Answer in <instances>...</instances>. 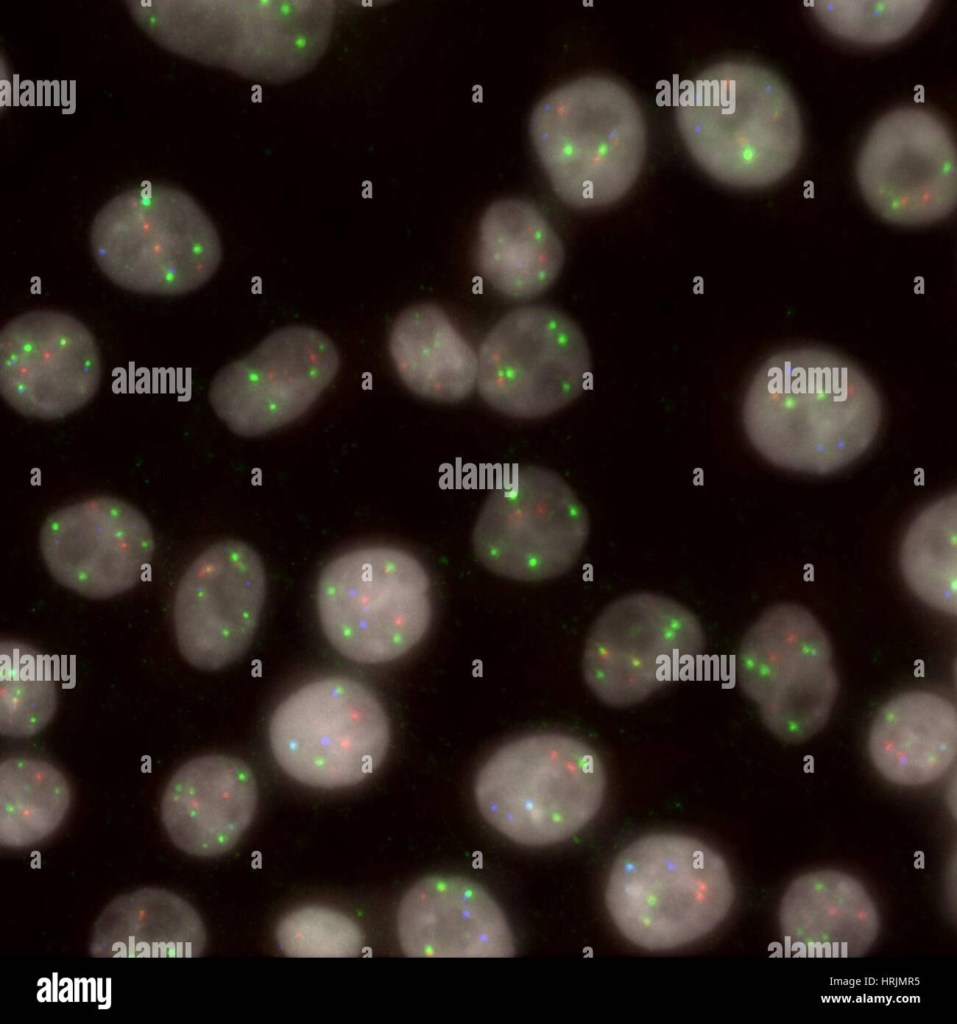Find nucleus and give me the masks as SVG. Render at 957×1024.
I'll return each mask as SVG.
<instances>
[{
  "label": "nucleus",
  "instance_id": "nucleus-1",
  "mask_svg": "<svg viewBox=\"0 0 957 1024\" xmlns=\"http://www.w3.org/2000/svg\"><path fill=\"white\" fill-rule=\"evenodd\" d=\"M743 424L772 464L824 475L859 458L877 435L882 403L871 380L845 358L815 347L780 351L754 375Z\"/></svg>",
  "mask_w": 957,
  "mask_h": 1024
},
{
  "label": "nucleus",
  "instance_id": "nucleus-2",
  "mask_svg": "<svg viewBox=\"0 0 957 1024\" xmlns=\"http://www.w3.org/2000/svg\"><path fill=\"white\" fill-rule=\"evenodd\" d=\"M678 131L697 164L717 181L762 188L797 164L803 145L797 103L768 68L714 64L675 89Z\"/></svg>",
  "mask_w": 957,
  "mask_h": 1024
},
{
  "label": "nucleus",
  "instance_id": "nucleus-3",
  "mask_svg": "<svg viewBox=\"0 0 957 1024\" xmlns=\"http://www.w3.org/2000/svg\"><path fill=\"white\" fill-rule=\"evenodd\" d=\"M143 2L137 19L169 49L252 81L282 84L311 71L334 27L333 1Z\"/></svg>",
  "mask_w": 957,
  "mask_h": 1024
},
{
  "label": "nucleus",
  "instance_id": "nucleus-4",
  "mask_svg": "<svg viewBox=\"0 0 957 1024\" xmlns=\"http://www.w3.org/2000/svg\"><path fill=\"white\" fill-rule=\"evenodd\" d=\"M531 140L561 200L602 207L623 197L646 153L642 110L619 82L584 76L552 90L534 108Z\"/></svg>",
  "mask_w": 957,
  "mask_h": 1024
},
{
  "label": "nucleus",
  "instance_id": "nucleus-5",
  "mask_svg": "<svg viewBox=\"0 0 957 1024\" xmlns=\"http://www.w3.org/2000/svg\"><path fill=\"white\" fill-rule=\"evenodd\" d=\"M735 888L724 858L680 834L642 837L616 858L605 901L620 933L653 951L687 945L728 915Z\"/></svg>",
  "mask_w": 957,
  "mask_h": 1024
},
{
  "label": "nucleus",
  "instance_id": "nucleus-6",
  "mask_svg": "<svg viewBox=\"0 0 957 1024\" xmlns=\"http://www.w3.org/2000/svg\"><path fill=\"white\" fill-rule=\"evenodd\" d=\"M606 772L586 742L560 732L512 740L477 773V806L495 829L529 846L564 841L600 810Z\"/></svg>",
  "mask_w": 957,
  "mask_h": 1024
},
{
  "label": "nucleus",
  "instance_id": "nucleus-7",
  "mask_svg": "<svg viewBox=\"0 0 957 1024\" xmlns=\"http://www.w3.org/2000/svg\"><path fill=\"white\" fill-rule=\"evenodd\" d=\"M90 243L112 282L144 294L195 290L222 258L219 234L199 204L181 189L150 182L117 194L98 211Z\"/></svg>",
  "mask_w": 957,
  "mask_h": 1024
},
{
  "label": "nucleus",
  "instance_id": "nucleus-8",
  "mask_svg": "<svg viewBox=\"0 0 957 1024\" xmlns=\"http://www.w3.org/2000/svg\"><path fill=\"white\" fill-rule=\"evenodd\" d=\"M430 588L426 569L405 550L370 545L345 552L318 579L316 602L324 634L354 662L393 661L428 631Z\"/></svg>",
  "mask_w": 957,
  "mask_h": 1024
},
{
  "label": "nucleus",
  "instance_id": "nucleus-9",
  "mask_svg": "<svg viewBox=\"0 0 957 1024\" xmlns=\"http://www.w3.org/2000/svg\"><path fill=\"white\" fill-rule=\"evenodd\" d=\"M269 743L281 769L315 788L349 787L384 761L390 723L376 695L347 677H326L290 694L269 722Z\"/></svg>",
  "mask_w": 957,
  "mask_h": 1024
},
{
  "label": "nucleus",
  "instance_id": "nucleus-10",
  "mask_svg": "<svg viewBox=\"0 0 957 1024\" xmlns=\"http://www.w3.org/2000/svg\"><path fill=\"white\" fill-rule=\"evenodd\" d=\"M736 673L767 729L790 744L825 726L839 690L825 630L809 610L792 603L770 607L747 630Z\"/></svg>",
  "mask_w": 957,
  "mask_h": 1024
},
{
  "label": "nucleus",
  "instance_id": "nucleus-11",
  "mask_svg": "<svg viewBox=\"0 0 957 1024\" xmlns=\"http://www.w3.org/2000/svg\"><path fill=\"white\" fill-rule=\"evenodd\" d=\"M588 534L587 511L567 482L550 469L522 466L490 490L472 543L477 559L494 574L542 581L577 562Z\"/></svg>",
  "mask_w": 957,
  "mask_h": 1024
},
{
  "label": "nucleus",
  "instance_id": "nucleus-12",
  "mask_svg": "<svg viewBox=\"0 0 957 1024\" xmlns=\"http://www.w3.org/2000/svg\"><path fill=\"white\" fill-rule=\"evenodd\" d=\"M705 642L699 620L680 603L630 594L610 604L591 628L584 678L606 705L628 707L689 676Z\"/></svg>",
  "mask_w": 957,
  "mask_h": 1024
},
{
  "label": "nucleus",
  "instance_id": "nucleus-13",
  "mask_svg": "<svg viewBox=\"0 0 957 1024\" xmlns=\"http://www.w3.org/2000/svg\"><path fill=\"white\" fill-rule=\"evenodd\" d=\"M477 385L484 401L515 418L552 414L575 400L591 379L586 339L566 315L526 306L504 316L478 352Z\"/></svg>",
  "mask_w": 957,
  "mask_h": 1024
},
{
  "label": "nucleus",
  "instance_id": "nucleus-14",
  "mask_svg": "<svg viewBox=\"0 0 957 1024\" xmlns=\"http://www.w3.org/2000/svg\"><path fill=\"white\" fill-rule=\"evenodd\" d=\"M856 176L870 208L904 226L933 223L957 202V154L950 130L921 108L888 112L859 152Z\"/></svg>",
  "mask_w": 957,
  "mask_h": 1024
},
{
  "label": "nucleus",
  "instance_id": "nucleus-15",
  "mask_svg": "<svg viewBox=\"0 0 957 1024\" xmlns=\"http://www.w3.org/2000/svg\"><path fill=\"white\" fill-rule=\"evenodd\" d=\"M339 365L327 335L309 326H287L220 370L209 400L234 433L262 435L303 415L334 380Z\"/></svg>",
  "mask_w": 957,
  "mask_h": 1024
},
{
  "label": "nucleus",
  "instance_id": "nucleus-16",
  "mask_svg": "<svg viewBox=\"0 0 957 1024\" xmlns=\"http://www.w3.org/2000/svg\"><path fill=\"white\" fill-rule=\"evenodd\" d=\"M265 596L264 565L250 546L225 540L207 548L175 593V634L185 660L207 671L238 660L252 642Z\"/></svg>",
  "mask_w": 957,
  "mask_h": 1024
},
{
  "label": "nucleus",
  "instance_id": "nucleus-17",
  "mask_svg": "<svg viewBox=\"0 0 957 1024\" xmlns=\"http://www.w3.org/2000/svg\"><path fill=\"white\" fill-rule=\"evenodd\" d=\"M101 359L90 330L64 312L18 315L0 334V391L19 413L40 419L64 417L98 390Z\"/></svg>",
  "mask_w": 957,
  "mask_h": 1024
},
{
  "label": "nucleus",
  "instance_id": "nucleus-18",
  "mask_svg": "<svg viewBox=\"0 0 957 1024\" xmlns=\"http://www.w3.org/2000/svg\"><path fill=\"white\" fill-rule=\"evenodd\" d=\"M40 549L59 584L91 599H107L142 580L155 541L139 510L103 496L52 513L42 526Z\"/></svg>",
  "mask_w": 957,
  "mask_h": 1024
},
{
  "label": "nucleus",
  "instance_id": "nucleus-19",
  "mask_svg": "<svg viewBox=\"0 0 957 1024\" xmlns=\"http://www.w3.org/2000/svg\"><path fill=\"white\" fill-rule=\"evenodd\" d=\"M397 930L413 958H506L515 952L507 919L478 884L454 876H430L403 896Z\"/></svg>",
  "mask_w": 957,
  "mask_h": 1024
},
{
  "label": "nucleus",
  "instance_id": "nucleus-20",
  "mask_svg": "<svg viewBox=\"0 0 957 1024\" xmlns=\"http://www.w3.org/2000/svg\"><path fill=\"white\" fill-rule=\"evenodd\" d=\"M258 785L241 759L209 754L184 763L161 800V819L172 843L197 857L232 849L252 823Z\"/></svg>",
  "mask_w": 957,
  "mask_h": 1024
},
{
  "label": "nucleus",
  "instance_id": "nucleus-21",
  "mask_svg": "<svg viewBox=\"0 0 957 1024\" xmlns=\"http://www.w3.org/2000/svg\"><path fill=\"white\" fill-rule=\"evenodd\" d=\"M779 924L787 956L854 958L875 942L880 918L861 882L828 869L790 883L780 903Z\"/></svg>",
  "mask_w": 957,
  "mask_h": 1024
},
{
  "label": "nucleus",
  "instance_id": "nucleus-22",
  "mask_svg": "<svg viewBox=\"0 0 957 1024\" xmlns=\"http://www.w3.org/2000/svg\"><path fill=\"white\" fill-rule=\"evenodd\" d=\"M867 746L874 767L886 780L901 786L934 782L956 758V708L933 692L900 693L873 718Z\"/></svg>",
  "mask_w": 957,
  "mask_h": 1024
},
{
  "label": "nucleus",
  "instance_id": "nucleus-23",
  "mask_svg": "<svg viewBox=\"0 0 957 1024\" xmlns=\"http://www.w3.org/2000/svg\"><path fill=\"white\" fill-rule=\"evenodd\" d=\"M476 261L482 277L498 292L513 299H529L557 278L564 248L533 204L501 199L482 216Z\"/></svg>",
  "mask_w": 957,
  "mask_h": 1024
},
{
  "label": "nucleus",
  "instance_id": "nucleus-24",
  "mask_svg": "<svg viewBox=\"0 0 957 1024\" xmlns=\"http://www.w3.org/2000/svg\"><path fill=\"white\" fill-rule=\"evenodd\" d=\"M206 942L203 921L189 902L146 887L116 897L103 909L89 950L96 958H194Z\"/></svg>",
  "mask_w": 957,
  "mask_h": 1024
},
{
  "label": "nucleus",
  "instance_id": "nucleus-25",
  "mask_svg": "<svg viewBox=\"0 0 957 1024\" xmlns=\"http://www.w3.org/2000/svg\"><path fill=\"white\" fill-rule=\"evenodd\" d=\"M389 351L402 382L423 398L458 402L477 381L476 353L436 305L405 309L391 328Z\"/></svg>",
  "mask_w": 957,
  "mask_h": 1024
},
{
  "label": "nucleus",
  "instance_id": "nucleus-26",
  "mask_svg": "<svg viewBox=\"0 0 957 1024\" xmlns=\"http://www.w3.org/2000/svg\"><path fill=\"white\" fill-rule=\"evenodd\" d=\"M71 805L65 775L50 762L9 757L0 765V842L25 848L50 836Z\"/></svg>",
  "mask_w": 957,
  "mask_h": 1024
},
{
  "label": "nucleus",
  "instance_id": "nucleus-27",
  "mask_svg": "<svg viewBox=\"0 0 957 1024\" xmlns=\"http://www.w3.org/2000/svg\"><path fill=\"white\" fill-rule=\"evenodd\" d=\"M957 497L950 494L926 507L907 529L899 566L913 594L948 615L957 611Z\"/></svg>",
  "mask_w": 957,
  "mask_h": 1024
},
{
  "label": "nucleus",
  "instance_id": "nucleus-28",
  "mask_svg": "<svg viewBox=\"0 0 957 1024\" xmlns=\"http://www.w3.org/2000/svg\"><path fill=\"white\" fill-rule=\"evenodd\" d=\"M54 657L26 644L1 642L0 732L29 738L41 731L57 709L59 666Z\"/></svg>",
  "mask_w": 957,
  "mask_h": 1024
},
{
  "label": "nucleus",
  "instance_id": "nucleus-29",
  "mask_svg": "<svg viewBox=\"0 0 957 1024\" xmlns=\"http://www.w3.org/2000/svg\"><path fill=\"white\" fill-rule=\"evenodd\" d=\"M931 1L809 2L817 20L838 38L864 45L888 44L908 34Z\"/></svg>",
  "mask_w": 957,
  "mask_h": 1024
},
{
  "label": "nucleus",
  "instance_id": "nucleus-30",
  "mask_svg": "<svg viewBox=\"0 0 957 1024\" xmlns=\"http://www.w3.org/2000/svg\"><path fill=\"white\" fill-rule=\"evenodd\" d=\"M276 937L281 951L297 958L355 957L364 944L354 920L322 906H305L286 915Z\"/></svg>",
  "mask_w": 957,
  "mask_h": 1024
}]
</instances>
